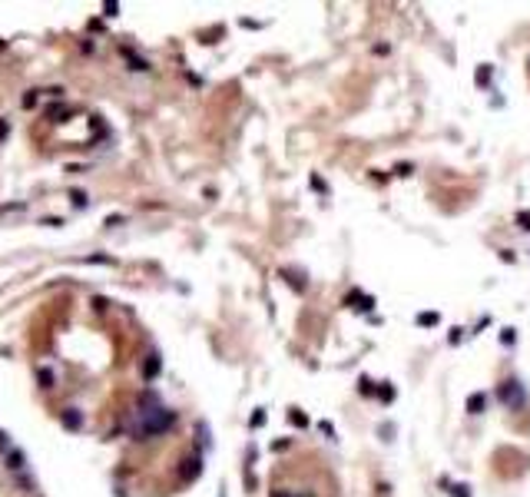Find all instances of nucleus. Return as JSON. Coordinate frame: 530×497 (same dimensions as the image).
<instances>
[{"mask_svg":"<svg viewBox=\"0 0 530 497\" xmlns=\"http://www.w3.org/2000/svg\"><path fill=\"white\" fill-rule=\"evenodd\" d=\"M514 338H517V335H514V328H507L504 335H500V342H504V345H514Z\"/></svg>","mask_w":530,"mask_h":497,"instance_id":"nucleus-5","label":"nucleus"},{"mask_svg":"<svg viewBox=\"0 0 530 497\" xmlns=\"http://www.w3.org/2000/svg\"><path fill=\"white\" fill-rule=\"evenodd\" d=\"M454 497H471V494H467V487H464V484H457V487H454Z\"/></svg>","mask_w":530,"mask_h":497,"instance_id":"nucleus-7","label":"nucleus"},{"mask_svg":"<svg viewBox=\"0 0 530 497\" xmlns=\"http://www.w3.org/2000/svg\"><path fill=\"white\" fill-rule=\"evenodd\" d=\"M487 80H490V66H481L477 70V83H487Z\"/></svg>","mask_w":530,"mask_h":497,"instance_id":"nucleus-4","label":"nucleus"},{"mask_svg":"<svg viewBox=\"0 0 530 497\" xmlns=\"http://www.w3.org/2000/svg\"><path fill=\"white\" fill-rule=\"evenodd\" d=\"M156 368H159V361H156V355H153V361L146 364V378H153V375H156Z\"/></svg>","mask_w":530,"mask_h":497,"instance_id":"nucleus-6","label":"nucleus"},{"mask_svg":"<svg viewBox=\"0 0 530 497\" xmlns=\"http://www.w3.org/2000/svg\"><path fill=\"white\" fill-rule=\"evenodd\" d=\"M484 408H487V395H484V391H474V395L467 398V411H471V414H481Z\"/></svg>","mask_w":530,"mask_h":497,"instance_id":"nucleus-2","label":"nucleus"},{"mask_svg":"<svg viewBox=\"0 0 530 497\" xmlns=\"http://www.w3.org/2000/svg\"><path fill=\"white\" fill-rule=\"evenodd\" d=\"M418 325H438V312H421Z\"/></svg>","mask_w":530,"mask_h":497,"instance_id":"nucleus-3","label":"nucleus"},{"mask_svg":"<svg viewBox=\"0 0 530 497\" xmlns=\"http://www.w3.org/2000/svg\"><path fill=\"white\" fill-rule=\"evenodd\" d=\"M500 401L510 405V408H520V405L527 401V395H524V388H520L517 381H504V388H500Z\"/></svg>","mask_w":530,"mask_h":497,"instance_id":"nucleus-1","label":"nucleus"},{"mask_svg":"<svg viewBox=\"0 0 530 497\" xmlns=\"http://www.w3.org/2000/svg\"><path fill=\"white\" fill-rule=\"evenodd\" d=\"M272 497H292V494H285V491H275V494H272Z\"/></svg>","mask_w":530,"mask_h":497,"instance_id":"nucleus-8","label":"nucleus"}]
</instances>
